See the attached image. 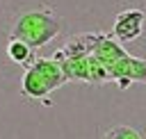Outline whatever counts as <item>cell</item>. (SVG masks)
Instances as JSON below:
<instances>
[{
    "instance_id": "8992f818",
    "label": "cell",
    "mask_w": 146,
    "mask_h": 139,
    "mask_svg": "<svg viewBox=\"0 0 146 139\" xmlns=\"http://www.w3.org/2000/svg\"><path fill=\"white\" fill-rule=\"evenodd\" d=\"M100 139H141V134L135 130V128H128V125H116V128H110Z\"/></svg>"
},
{
    "instance_id": "277c9868",
    "label": "cell",
    "mask_w": 146,
    "mask_h": 139,
    "mask_svg": "<svg viewBox=\"0 0 146 139\" xmlns=\"http://www.w3.org/2000/svg\"><path fill=\"white\" fill-rule=\"evenodd\" d=\"M110 75L121 89H125L130 82H146V59L125 55L110 68Z\"/></svg>"
},
{
    "instance_id": "6da1fadb",
    "label": "cell",
    "mask_w": 146,
    "mask_h": 139,
    "mask_svg": "<svg viewBox=\"0 0 146 139\" xmlns=\"http://www.w3.org/2000/svg\"><path fill=\"white\" fill-rule=\"evenodd\" d=\"M62 30V18L46 5H34L27 9H21L14 16L9 39H21L25 41L32 50L46 46L50 39H55Z\"/></svg>"
},
{
    "instance_id": "3957f363",
    "label": "cell",
    "mask_w": 146,
    "mask_h": 139,
    "mask_svg": "<svg viewBox=\"0 0 146 139\" xmlns=\"http://www.w3.org/2000/svg\"><path fill=\"white\" fill-rule=\"evenodd\" d=\"M144 21H146V11L144 9H125V11H121L114 18L112 36L119 43H130V41H135V39L141 36Z\"/></svg>"
},
{
    "instance_id": "7a4b0ae2",
    "label": "cell",
    "mask_w": 146,
    "mask_h": 139,
    "mask_svg": "<svg viewBox=\"0 0 146 139\" xmlns=\"http://www.w3.org/2000/svg\"><path fill=\"white\" fill-rule=\"evenodd\" d=\"M64 82H66V75L62 64L55 62L52 57H39L30 68H25L21 91L25 98H43L50 91L59 89Z\"/></svg>"
},
{
    "instance_id": "5b68a950",
    "label": "cell",
    "mask_w": 146,
    "mask_h": 139,
    "mask_svg": "<svg viewBox=\"0 0 146 139\" xmlns=\"http://www.w3.org/2000/svg\"><path fill=\"white\" fill-rule=\"evenodd\" d=\"M7 57H9V62L27 66V68L34 64V50L25 41H21V39H9V43H7Z\"/></svg>"
}]
</instances>
